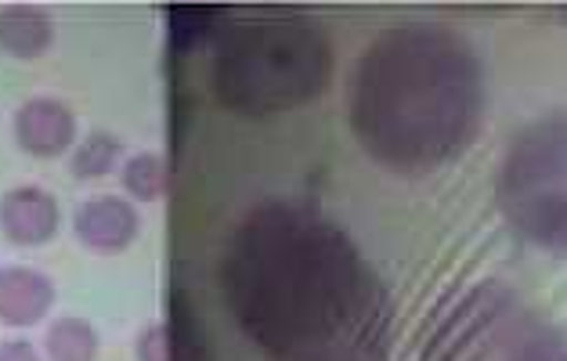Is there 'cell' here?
<instances>
[{
    "mask_svg": "<svg viewBox=\"0 0 567 361\" xmlns=\"http://www.w3.org/2000/svg\"><path fill=\"white\" fill-rule=\"evenodd\" d=\"M484 105L474 48L445 25H394L358 59L351 131L394 174H431L474 142Z\"/></svg>",
    "mask_w": 567,
    "mask_h": 361,
    "instance_id": "2",
    "label": "cell"
},
{
    "mask_svg": "<svg viewBox=\"0 0 567 361\" xmlns=\"http://www.w3.org/2000/svg\"><path fill=\"white\" fill-rule=\"evenodd\" d=\"M564 361H567V347H564Z\"/></svg>",
    "mask_w": 567,
    "mask_h": 361,
    "instance_id": "17",
    "label": "cell"
},
{
    "mask_svg": "<svg viewBox=\"0 0 567 361\" xmlns=\"http://www.w3.org/2000/svg\"><path fill=\"white\" fill-rule=\"evenodd\" d=\"M123 185H127L134 199L152 203L163 196V188H167V166H163L159 156H152V152L134 156V159H127V166H123Z\"/></svg>",
    "mask_w": 567,
    "mask_h": 361,
    "instance_id": "13",
    "label": "cell"
},
{
    "mask_svg": "<svg viewBox=\"0 0 567 361\" xmlns=\"http://www.w3.org/2000/svg\"><path fill=\"white\" fill-rule=\"evenodd\" d=\"M333 76L322 25L297 16L231 25L214 59L217 102L239 116H275L315 102Z\"/></svg>",
    "mask_w": 567,
    "mask_h": 361,
    "instance_id": "3",
    "label": "cell"
},
{
    "mask_svg": "<svg viewBox=\"0 0 567 361\" xmlns=\"http://www.w3.org/2000/svg\"><path fill=\"white\" fill-rule=\"evenodd\" d=\"M228 311L268 361H383L391 297L333 220L300 203L243 217L220 260Z\"/></svg>",
    "mask_w": 567,
    "mask_h": 361,
    "instance_id": "1",
    "label": "cell"
},
{
    "mask_svg": "<svg viewBox=\"0 0 567 361\" xmlns=\"http://www.w3.org/2000/svg\"><path fill=\"white\" fill-rule=\"evenodd\" d=\"M76 137V116L54 99H33L16 113V142L37 159L62 156Z\"/></svg>",
    "mask_w": 567,
    "mask_h": 361,
    "instance_id": "6",
    "label": "cell"
},
{
    "mask_svg": "<svg viewBox=\"0 0 567 361\" xmlns=\"http://www.w3.org/2000/svg\"><path fill=\"white\" fill-rule=\"evenodd\" d=\"M145 361H203V337L192 311L182 300H174V308L163 326H152L142 343H137Z\"/></svg>",
    "mask_w": 567,
    "mask_h": 361,
    "instance_id": "10",
    "label": "cell"
},
{
    "mask_svg": "<svg viewBox=\"0 0 567 361\" xmlns=\"http://www.w3.org/2000/svg\"><path fill=\"white\" fill-rule=\"evenodd\" d=\"M499 206L520 239L567 254V116L538 120L517 134L499 171Z\"/></svg>",
    "mask_w": 567,
    "mask_h": 361,
    "instance_id": "5",
    "label": "cell"
},
{
    "mask_svg": "<svg viewBox=\"0 0 567 361\" xmlns=\"http://www.w3.org/2000/svg\"><path fill=\"white\" fill-rule=\"evenodd\" d=\"M76 235L91 254H123L137 235V214L116 196H99L76 210Z\"/></svg>",
    "mask_w": 567,
    "mask_h": 361,
    "instance_id": "8",
    "label": "cell"
},
{
    "mask_svg": "<svg viewBox=\"0 0 567 361\" xmlns=\"http://www.w3.org/2000/svg\"><path fill=\"white\" fill-rule=\"evenodd\" d=\"M0 361H40V358H37V351L30 343L8 340V343H0Z\"/></svg>",
    "mask_w": 567,
    "mask_h": 361,
    "instance_id": "16",
    "label": "cell"
},
{
    "mask_svg": "<svg viewBox=\"0 0 567 361\" xmlns=\"http://www.w3.org/2000/svg\"><path fill=\"white\" fill-rule=\"evenodd\" d=\"M214 8H171L167 11V25H171V40L177 48H196L199 40L214 30Z\"/></svg>",
    "mask_w": 567,
    "mask_h": 361,
    "instance_id": "15",
    "label": "cell"
},
{
    "mask_svg": "<svg viewBox=\"0 0 567 361\" xmlns=\"http://www.w3.org/2000/svg\"><path fill=\"white\" fill-rule=\"evenodd\" d=\"M0 228L19 246H44L59 231V203L37 185L11 188L0 199Z\"/></svg>",
    "mask_w": 567,
    "mask_h": 361,
    "instance_id": "7",
    "label": "cell"
},
{
    "mask_svg": "<svg viewBox=\"0 0 567 361\" xmlns=\"http://www.w3.org/2000/svg\"><path fill=\"white\" fill-rule=\"evenodd\" d=\"M54 40V25L44 8L33 4H11L0 11V48L16 59H37Z\"/></svg>",
    "mask_w": 567,
    "mask_h": 361,
    "instance_id": "11",
    "label": "cell"
},
{
    "mask_svg": "<svg viewBox=\"0 0 567 361\" xmlns=\"http://www.w3.org/2000/svg\"><path fill=\"white\" fill-rule=\"evenodd\" d=\"M423 361H564V343L514 289L477 282L437 318Z\"/></svg>",
    "mask_w": 567,
    "mask_h": 361,
    "instance_id": "4",
    "label": "cell"
},
{
    "mask_svg": "<svg viewBox=\"0 0 567 361\" xmlns=\"http://www.w3.org/2000/svg\"><path fill=\"white\" fill-rule=\"evenodd\" d=\"M116 156H120V142H116V137L105 134V131H94L87 142L76 148L73 174L76 177H105V174H113Z\"/></svg>",
    "mask_w": 567,
    "mask_h": 361,
    "instance_id": "14",
    "label": "cell"
},
{
    "mask_svg": "<svg viewBox=\"0 0 567 361\" xmlns=\"http://www.w3.org/2000/svg\"><path fill=\"white\" fill-rule=\"evenodd\" d=\"M54 286L37 268H4L0 271V322L4 326H37L51 311Z\"/></svg>",
    "mask_w": 567,
    "mask_h": 361,
    "instance_id": "9",
    "label": "cell"
},
{
    "mask_svg": "<svg viewBox=\"0 0 567 361\" xmlns=\"http://www.w3.org/2000/svg\"><path fill=\"white\" fill-rule=\"evenodd\" d=\"M44 347L51 361H94V354H99V332L84 318H62V322L51 326Z\"/></svg>",
    "mask_w": 567,
    "mask_h": 361,
    "instance_id": "12",
    "label": "cell"
}]
</instances>
